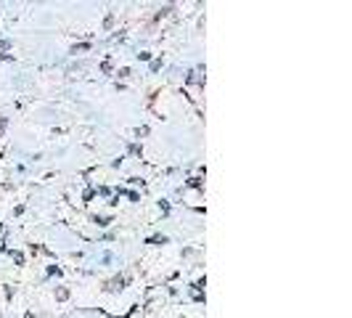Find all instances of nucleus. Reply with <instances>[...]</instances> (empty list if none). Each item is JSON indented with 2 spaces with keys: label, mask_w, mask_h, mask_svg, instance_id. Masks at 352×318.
Segmentation results:
<instances>
[]
</instances>
